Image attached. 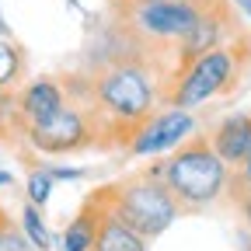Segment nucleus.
<instances>
[{"label": "nucleus", "mask_w": 251, "mask_h": 251, "mask_svg": "<svg viewBox=\"0 0 251 251\" xmlns=\"http://www.w3.org/2000/svg\"><path fill=\"white\" fill-rule=\"evenodd\" d=\"M244 63H248V49H244V42L237 35L230 42H224V46L196 56L192 63H185V67L175 70V80L168 87V105L188 108V112L202 108L206 101L227 94L241 80Z\"/></svg>", "instance_id": "nucleus-3"}, {"label": "nucleus", "mask_w": 251, "mask_h": 251, "mask_svg": "<svg viewBox=\"0 0 251 251\" xmlns=\"http://www.w3.org/2000/svg\"><path fill=\"white\" fill-rule=\"evenodd\" d=\"M98 199L105 202L108 213H115L122 224H129L136 234H143L147 241L161 237L175 220L181 216L178 199L171 196V188L153 178L150 171L136 175V178H126L119 185H108L98 192Z\"/></svg>", "instance_id": "nucleus-4"}, {"label": "nucleus", "mask_w": 251, "mask_h": 251, "mask_svg": "<svg viewBox=\"0 0 251 251\" xmlns=\"http://www.w3.org/2000/svg\"><path fill=\"white\" fill-rule=\"evenodd\" d=\"M101 213H105V206H101L98 192H94V196L84 202V209L67 224V230H63V237H59V248H63V251H91V248H94V234H98Z\"/></svg>", "instance_id": "nucleus-10"}, {"label": "nucleus", "mask_w": 251, "mask_h": 251, "mask_svg": "<svg viewBox=\"0 0 251 251\" xmlns=\"http://www.w3.org/2000/svg\"><path fill=\"white\" fill-rule=\"evenodd\" d=\"M14 178H11V171H0V188H4V185H11Z\"/></svg>", "instance_id": "nucleus-20"}, {"label": "nucleus", "mask_w": 251, "mask_h": 251, "mask_svg": "<svg viewBox=\"0 0 251 251\" xmlns=\"http://www.w3.org/2000/svg\"><path fill=\"white\" fill-rule=\"evenodd\" d=\"M199 133V119L188 108H157L153 115H147L133 136L126 140V153L129 157H164L171 150H178L185 140H192Z\"/></svg>", "instance_id": "nucleus-7"}, {"label": "nucleus", "mask_w": 251, "mask_h": 251, "mask_svg": "<svg viewBox=\"0 0 251 251\" xmlns=\"http://www.w3.org/2000/svg\"><path fill=\"white\" fill-rule=\"evenodd\" d=\"M49 168V175L56 178V181H80L87 171L84 168H67V164H46Z\"/></svg>", "instance_id": "nucleus-17"}, {"label": "nucleus", "mask_w": 251, "mask_h": 251, "mask_svg": "<svg viewBox=\"0 0 251 251\" xmlns=\"http://www.w3.org/2000/svg\"><path fill=\"white\" fill-rule=\"evenodd\" d=\"M227 196H234V199H241V196H251V147H248V153H244V161L234 168V175H230V192Z\"/></svg>", "instance_id": "nucleus-15"}, {"label": "nucleus", "mask_w": 251, "mask_h": 251, "mask_svg": "<svg viewBox=\"0 0 251 251\" xmlns=\"http://www.w3.org/2000/svg\"><path fill=\"white\" fill-rule=\"evenodd\" d=\"M21 234L28 237V244L35 251H49L52 248V230L42 220V206H31V202L21 206Z\"/></svg>", "instance_id": "nucleus-13"}, {"label": "nucleus", "mask_w": 251, "mask_h": 251, "mask_svg": "<svg viewBox=\"0 0 251 251\" xmlns=\"http://www.w3.org/2000/svg\"><path fill=\"white\" fill-rule=\"evenodd\" d=\"M0 35H11V28H7V21H4V14H0Z\"/></svg>", "instance_id": "nucleus-22"}, {"label": "nucleus", "mask_w": 251, "mask_h": 251, "mask_svg": "<svg viewBox=\"0 0 251 251\" xmlns=\"http://www.w3.org/2000/svg\"><path fill=\"white\" fill-rule=\"evenodd\" d=\"M206 136H209L216 157L234 171L244 161L248 147H251V112H230V115H224L213 126V133H206Z\"/></svg>", "instance_id": "nucleus-9"}, {"label": "nucleus", "mask_w": 251, "mask_h": 251, "mask_svg": "<svg viewBox=\"0 0 251 251\" xmlns=\"http://www.w3.org/2000/svg\"><path fill=\"white\" fill-rule=\"evenodd\" d=\"M237 206H241V216H244V224L251 227V196H241V199H237Z\"/></svg>", "instance_id": "nucleus-18"}, {"label": "nucleus", "mask_w": 251, "mask_h": 251, "mask_svg": "<svg viewBox=\"0 0 251 251\" xmlns=\"http://www.w3.org/2000/svg\"><path fill=\"white\" fill-rule=\"evenodd\" d=\"M147 171L171 188V196L178 199L181 209H206L220 202L230 192V175H234L216 157L206 133H196L192 140H185L178 150H171V157L153 161Z\"/></svg>", "instance_id": "nucleus-2"}, {"label": "nucleus", "mask_w": 251, "mask_h": 251, "mask_svg": "<svg viewBox=\"0 0 251 251\" xmlns=\"http://www.w3.org/2000/svg\"><path fill=\"white\" fill-rule=\"evenodd\" d=\"M28 237L21 234V227L7 224V227H0V251H28Z\"/></svg>", "instance_id": "nucleus-16"}, {"label": "nucleus", "mask_w": 251, "mask_h": 251, "mask_svg": "<svg viewBox=\"0 0 251 251\" xmlns=\"http://www.w3.org/2000/svg\"><path fill=\"white\" fill-rule=\"evenodd\" d=\"M14 101H18V112H21V122H25V126L42 122V119L56 115L63 105H70L67 84L56 80V77H35V80H28V84L14 94Z\"/></svg>", "instance_id": "nucleus-8"}, {"label": "nucleus", "mask_w": 251, "mask_h": 251, "mask_svg": "<svg viewBox=\"0 0 251 251\" xmlns=\"http://www.w3.org/2000/svg\"><path fill=\"white\" fill-rule=\"evenodd\" d=\"M91 251H147V237L136 234L129 224H122L115 213L105 209L101 220H98V234H94V248Z\"/></svg>", "instance_id": "nucleus-11"}, {"label": "nucleus", "mask_w": 251, "mask_h": 251, "mask_svg": "<svg viewBox=\"0 0 251 251\" xmlns=\"http://www.w3.org/2000/svg\"><path fill=\"white\" fill-rule=\"evenodd\" d=\"M52 188H56V178L49 175V168H31L28 171V181H25V196L31 206H46L52 199Z\"/></svg>", "instance_id": "nucleus-14"}, {"label": "nucleus", "mask_w": 251, "mask_h": 251, "mask_svg": "<svg viewBox=\"0 0 251 251\" xmlns=\"http://www.w3.org/2000/svg\"><path fill=\"white\" fill-rule=\"evenodd\" d=\"M7 224H11V216L4 213V206H0V227H7Z\"/></svg>", "instance_id": "nucleus-23"}, {"label": "nucleus", "mask_w": 251, "mask_h": 251, "mask_svg": "<svg viewBox=\"0 0 251 251\" xmlns=\"http://www.w3.org/2000/svg\"><path fill=\"white\" fill-rule=\"evenodd\" d=\"M119 7H129V4H147V0H115Z\"/></svg>", "instance_id": "nucleus-21"}, {"label": "nucleus", "mask_w": 251, "mask_h": 251, "mask_svg": "<svg viewBox=\"0 0 251 251\" xmlns=\"http://www.w3.org/2000/svg\"><path fill=\"white\" fill-rule=\"evenodd\" d=\"M87 94H91L87 108L98 122V129L122 133V143H126L136 126L157 112L161 80H157V70L150 67V59L143 52H129V56L108 59L94 74Z\"/></svg>", "instance_id": "nucleus-1"}, {"label": "nucleus", "mask_w": 251, "mask_h": 251, "mask_svg": "<svg viewBox=\"0 0 251 251\" xmlns=\"http://www.w3.org/2000/svg\"><path fill=\"white\" fill-rule=\"evenodd\" d=\"M206 0H147L122 7L129 35L143 46H178L199 21Z\"/></svg>", "instance_id": "nucleus-5"}, {"label": "nucleus", "mask_w": 251, "mask_h": 251, "mask_svg": "<svg viewBox=\"0 0 251 251\" xmlns=\"http://www.w3.org/2000/svg\"><path fill=\"white\" fill-rule=\"evenodd\" d=\"M25 77V52L11 35H0V91H14Z\"/></svg>", "instance_id": "nucleus-12"}, {"label": "nucleus", "mask_w": 251, "mask_h": 251, "mask_svg": "<svg viewBox=\"0 0 251 251\" xmlns=\"http://www.w3.org/2000/svg\"><path fill=\"white\" fill-rule=\"evenodd\" d=\"M101 136L98 122H94L91 108H77V105H63L56 115L25 126V143L35 153H49V157H63V153H77L87 150L94 140Z\"/></svg>", "instance_id": "nucleus-6"}, {"label": "nucleus", "mask_w": 251, "mask_h": 251, "mask_svg": "<svg viewBox=\"0 0 251 251\" xmlns=\"http://www.w3.org/2000/svg\"><path fill=\"white\" fill-rule=\"evenodd\" d=\"M227 4H230L234 11H241V14H244V18L251 21V0H227Z\"/></svg>", "instance_id": "nucleus-19"}]
</instances>
